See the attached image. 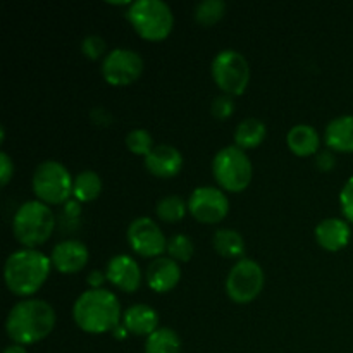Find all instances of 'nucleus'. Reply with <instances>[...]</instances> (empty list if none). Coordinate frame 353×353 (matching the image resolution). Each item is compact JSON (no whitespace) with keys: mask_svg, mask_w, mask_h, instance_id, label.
<instances>
[{"mask_svg":"<svg viewBox=\"0 0 353 353\" xmlns=\"http://www.w3.org/2000/svg\"><path fill=\"white\" fill-rule=\"evenodd\" d=\"M57 324V314L48 302L23 299L9 310L6 319L7 336L12 343L30 347L45 340Z\"/></svg>","mask_w":353,"mask_h":353,"instance_id":"1","label":"nucleus"},{"mask_svg":"<svg viewBox=\"0 0 353 353\" xmlns=\"http://www.w3.org/2000/svg\"><path fill=\"white\" fill-rule=\"evenodd\" d=\"M123 307L110 290H86L72 303L76 326L88 334L112 333L123 323Z\"/></svg>","mask_w":353,"mask_h":353,"instance_id":"2","label":"nucleus"},{"mask_svg":"<svg viewBox=\"0 0 353 353\" xmlns=\"http://www.w3.org/2000/svg\"><path fill=\"white\" fill-rule=\"evenodd\" d=\"M52 261L38 248H19L6 259L3 281L12 295L31 299L47 283Z\"/></svg>","mask_w":353,"mask_h":353,"instance_id":"3","label":"nucleus"},{"mask_svg":"<svg viewBox=\"0 0 353 353\" xmlns=\"http://www.w3.org/2000/svg\"><path fill=\"white\" fill-rule=\"evenodd\" d=\"M55 230V214L40 200H28L12 217V234L23 248H37L50 240Z\"/></svg>","mask_w":353,"mask_h":353,"instance_id":"4","label":"nucleus"},{"mask_svg":"<svg viewBox=\"0 0 353 353\" xmlns=\"http://www.w3.org/2000/svg\"><path fill=\"white\" fill-rule=\"evenodd\" d=\"M126 17L134 33L148 41H162L174 28V14L162 0H134L128 7Z\"/></svg>","mask_w":353,"mask_h":353,"instance_id":"5","label":"nucleus"},{"mask_svg":"<svg viewBox=\"0 0 353 353\" xmlns=\"http://www.w3.org/2000/svg\"><path fill=\"white\" fill-rule=\"evenodd\" d=\"M212 176L224 192L241 193L250 186L254 178V165L247 152L233 143L221 148L214 155Z\"/></svg>","mask_w":353,"mask_h":353,"instance_id":"6","label":"nucleus"},{"mask_svg":"<svg viewBox=\"0 0 353 353\" xmlns=\"http://www.w3.org/2000/svg\"><path fill=\"white\" fill-rule=\"evenodd\" d=\"M74 178L59 161H45L37 165L31 179L34 196L47 205H64L72 196Z\"/></svg>","mask_w":353,"mask_h":353,"instance_id":"7","label":"nucleus"},{"mask_svg":"<svg viewBox=\"0 0 353 353\" xmlns=\"http://www.w3.org/2000/svg\"><path fill=\"white\" fill-rule=\"evenodd\" d=\"M212 79L217 88L231 97H240L250 85L252 69L247 57L234 48L217 52L210 65Z\"/></svg>","mask_w":353,"mask_h":353,"instance_id":"8","label":"nucleus"},{"mask_svg":"<svg viewBox=\"0 0 353 353\" xmlns=\"http://www.w3.org/2000/svg\"><path fill=\"white\" fill-rule=\"evenodd\" d=\"M265 274L262 265L254 259H240L234 262L226 278V293L231 302L247 305L262 293Z\"/></svg>","mask_w":353,"mask_h":353,"instance_id":"9","label":"nucleus"},{"mask_svg":"<svg viewBox=\"0 0 353 353\" xmlns=\"http://www.w3.org/2000/svg\"><path fill=\"white\" fill-rule=\"evenodd\" d=\"M145 62L140 52L128 47L112 48L102 61L103 79L110 86H130L143 74Z\"/></svg>","mask_w":353,"mask_h":353,"instance_id":"10","label":"nucleus"},{"mask_svg":"<svg viewBox=\"0 0 353 353\" xmlns=\"http://www.w3.org/2000/svg\"><path fill=\"white\" fill-rule=\"evenodd\" d=\"M188 212L200 224H219L230 214V199L219 186H196L188 196Z\"/></svg>","mask_w":353,"mask_h":353,"instance_id":"11","label":"nucleus"},{"mask_svg":"<svg viewBox=\"0 0 353 353\" xmlns=\"http://www.w3.org/2000/svg\"><path fill=\"white\" fill-rule=\"evenodd\" d=\"M126 240L134 254L145 259H157L168 248V238L152 217L141 216L130 223L126 231Z\"/></svg>","mask_w":353,"mask_h":353,"instance_id":"12","label":"nucleus"},{"mask_svg":"<svg viewBox=\"0 0 353 353\" xmlns=\"http://www.w3.org/2000/svg\"><path fill=\"white\" fill-rule=\"evenodd\" d=\"M52 268L61 274H78L90 261L88 247L81 240H62L50 252Z\"/></svg>","mask_w":353,"mask_h":353,"instance_id":"13","label":"nucleus"},{"mask_svg":"<svg viewBox=\"0 0 353 353\" xmlns=\"http://www.w3.org/2000/svg\"><path fill=\"white\" fill-rule=\"evenodd\" d=\"M107 281L124 293H134L141 285V269L131 255L119 254L109 259L105 265Z\"/></svg>","mask_w":353,"mask_h":353,"instance_id":"14","label":"nucleus"},{"mask_svg":"<svg viewBox=\"0 0 353 353\" xmlns=\"http://www.w3.org/2000/svg\"><path fill=\"white\" fill-rule=\"evenodd\" d=\"M183 154L176 147L168 143L155 145L150 154L143 159L145 169L152 176L161 179H171L178 176L183 169Z\"/></svg>","mask_w":353,"mask_h":353,"instance_id":"15","label":"nucleus"},{"mask_svg":"<svg viewBox=\"0 0 353 353\" xmlns=\"http://www.w3.org/2000/svg\"><path fill=\"white\" fill-rule=\"evenodd\" d=\"M145 279L152 292L169 293L181 281V268L168 255L154 259L145 271Z\"/></svg>","mask_w":353,"mask_h":353,"instance_id":"16","label":"nucleus"},{"mask_svg":"<svg viewBox=\"0 0 353 353\" xmlns=\"http://www.w3.org/2000/svg\"><path fill=\"white\" fill-rule=\"evenodd\" d=\"M316 241L326 252H340L347 248L352 240V228L347 219L341 217H327L323 219L314 230Z\"/></svg>","mask_w":353,"mask_h":353,"instance_id":"17","label":"nucleus"},{"mask_svg":"<svg viewBox=\"0 0 353 353\" xmlns=\"http://www.w3.org/2000/svg\"><path fill=\"white\" fill-rule=\"evenodd\" d=\"M123 326L133 336L148 338L159 330V314L147 303H134L123 314Z\"/></svg>","mask_w":353,"mask_h":353,"instance_id":"18","label":"nucleus"},{"mask_svg":"<svg viewBox=\"0 0 353 353\" xmlns=\"http://www.w3.org/2000/svg\"><path fill=\"white\" fill-rule=\"evenodd\" d=\"M324 143L333 152L353 154V116L345 114L331 119L324 130Z\"/></svg>","mask_w":353,"mask_h":353,"instance_id":"19","label":"nucleus"},{"mask_svg":"<svg viewBox=\"0 0 353 353\" xmlns=\"http://www.w3.org/2000/svg\"><path fill=\"white\" fill-rule=\"evenodd\" d=\"M286 145L296 157H316L319 154V131L310 124H295L286 134Z\"/></svg>","mask_w":353,"mask_h":353,"instance_id":"20","label":"nucleus"},{"mask_svg":"<svg viewBox=\"0 0 353 353\" xmlns=\"http://www.w3.org/2000/svg\"><path fill=\"white\" fill-rule=\"evenodd\" d=\"M265 137H268V128L264 121L257 117H247L240 121L234 130V145L247 152L257 148L265 140Z\"/></svg>","mask_w":353,"mask_h":353,"instance_id":"21","label":"nucleus"},{"mask_svg":"<svg viewBox=\"0 0 353 353\" xmlns=\"http://www.w3.org/2000/svg\"><path fill=\"white\" fill-rule=\"evenodd\" d=\"M212 247L216 254L226 259H238L245 252V240L241 233L231 228H221L214 233Z\"/></svg>","mask_w":353,"mask_h":353,"instance_id":"22","label":"nucleus"},{"mask_svg":"<svg viewBox=\"0 0 353 353\" xmlns=\"http://www.w3.org/2000/svg\"><path fill=\"white\" fill-rule=\"evenodd\" d=\"M102 178L99 172L95 171H81L74 176V183H72V196L78 200L79 203L93 202L102 193Z\"/></svg>","mask_w":353,"mask_h":353,"instance_id":"23","label":"nucleus"},{"mask_svg":"<svg viewBox=\"0 0 353 353\" xmlns=\"http://www.w3.org/2000/svg\"><path fill=\"white\" fill-rule=\"evenodd\" d=\"M145 353H181V338L171 327H159L145 340Z\"/></svg>","mask_w":353,"mask_h":353,"instance_id":"24","label":"nucleus"},{"mask_svg":"<svg viewBox=\"0 0 353 353\" xmlns=\"http://www.w3.org/2000/svg\"><path fill=\"white\" fill-rule=\"evenodd\" d=\"M188 212V200L181 199L179 195H165L155 205V214L162 223L176 224L185 219Z\"/></svg>","mask_w":353,"mask_h":353,"instance_id":"25","label":"nucleus"},{"mask_svg":"<svg viewBox=\"0 0 353 353\" xmlns=\"http://www.w3.org/2000/svg\"><path fill=\"white\" fill-rule=\"evenodd\" d=\"M228 6L224 0H202L195 6L193 17L202 26H214L226 16Z\"/></svg>","mask_w":353,"mask_h":353,"instance_id":"26","label":"nucleus"},{"mask_svg":"<svg viewBox=\"0 0 353 353\" xmlns=\"http://www.w3.org/2000/svg\"><path fill=\"white\" fill-rule=\"evenodd\" d=\"M165 252H168V257H171L172 261L181 264V262H188L193 257V254H195V245H193V240L188 234L178 233L169 238Z\"/></svg>","mask_w":353,"mask_h":353,"instance_id":"27","label":"nucleus"},{"mask_svg":"<svg viewBox=\"0 0 353 353\" xmlns=\"http://www.w3.org/2000/svg\"><path fill=\"white\" fill-rule=\"evenodd\" d=\"M126 147L133 155H141L145 159L155 145L150 131L143 128H134L126 134Z\"/></svg>","mask_w":353,"mask_h":353,"instance_id":"28","label":"nucleus"},{"mask_svg":"<svg viewBox=\"0 0 353 353\" xmlns=\"http://www.w3.org/2000/svg\"><path fill=\"white\" fill-rule=\"evenodd\" d=\"M81 52L86 59L90 61H99V59L105 57L109 52H107V43L100 34H88L81 40Z\"/></svg>","mask_w":353,"mask_h":353,"instance_id":"29","label":"nucleus"},{"mask_svg":"<svg viewBox=\"0 0 353 353\" xmlns=\"http://www.w3.org/2000/svg\"><path fill=\"white\" fill-rule=\"evenodd\" d=\"M234 107H236V103H234L233 97L226 95V93H221L210 103V114L219 121L230 119L234 112Z\"/></svg>","mask_w":353,"mask_h":353,"instance_id":"30","label":"nucleus"},{"mask_svg":"<svg viewBox=\"0 0 353 353\" xmlns=\"http://www.w3.org/2000/svg\"><path fill=\"white\" fill-rule=\"evenodd\" d=\"M340 207L345 219H347L350 224H353V176L352 178H348V181L345 183L343 188H341Z\"/></svg>","mask_w":353,"mask_h":353,"instance_id":"31","label":"nucleus"},{"mask_svg":"<svg viewBox=\"0 0 353 353\" xmlns=\"http://www.w3.org/2000/svg\"><path fill=\"white\" fill-rule=\"evenodd\" d=\"M314 164H316V168L323 172L333 171L334 165H336V155H334V152L330 150V148L319 150V154L314 157Z\"/></svg>","mask_w":353,"mask_h":353,"instance_id":"32","label":"nucleus"},{"mask_svg":"<svg viewBox=\"0 0 353 353\" xmlns=\"http://www.w3.org/2000/svg\"><path fill=\"white\" fill-rule=\"evenodd\" d=\"M14 176V161L7 152H0V185L7 186Z\"/></svg>","mask_w":353,"mask_h":353,"instance_id":"33","label":"nucleus"},{"mask_svg":"<svg viewBox=\"0 0 353 353\" xmlns=\"http://www.w3.org/2000/svg\"><path fill=\"white\" fill-rule=\"evenodd\" d=\"M105 281H107L105 271H99V269H95V271H92L88 276H86V283H88V286L92 290L103 288V283Z\"/></svg>","mask_w":353,"mask_h":353,"instance_id":"34","label":"nucleus"},{"mask_svg":"<svg viewBox=\"0 0 353 353\" xmlns=\"http://www.w3.org/2000/svg\"><path fill=\"white\" fill-rule=\"evenodd\" d=\"M110 334H112V336L116 338V340H126V338L130 336V333H128V330H126V327L123 326V323H121L119 326H117L116 330H114L112 333H110Z\"/></svg>","mask_w":353,"mask_h":353,"instance_id":"35","label":"nucleus"},{"mask_svg":"<svg viewBox=\"0 0 353 353\" xmlns=\"http://www.w3.org/2000/svg\"><path fill=\"white\" fill-rule=\"evenodd\" d=\"M2 353H28V348L23 347V345L12 343V345H9V347H7Z\"/></svg>","mask_w":353,"mask_h":353,"instance_id":"36","label":"nucleus"}]
</instances>
